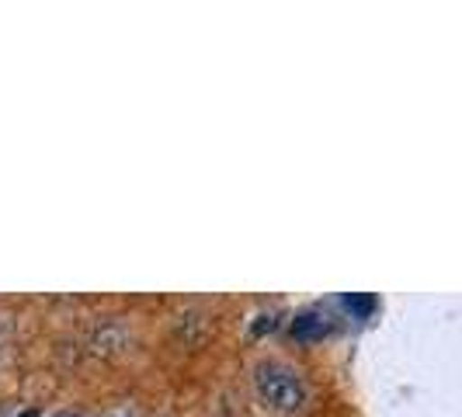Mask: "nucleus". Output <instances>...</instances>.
I'll use <instances>...</instances> for the list:
<instances>
[{"mask_svg": "<svg viewBox=\"0 0 462 417\" xmlns=\"http://www.w3.org/2000/svg\"><path fill=\"white\" fill-rule=\"evenodd\" d=\"M257 394L264 396L272 407L278 411H300L306 390H302V379L292 369L278 366V362H261L254 372Z\"/></svg>", "mask_w": 462, "mask_h": 417, "instance_id": "obj_1", "label": "nucleus"}, {"mask_svg": "<svg viewBox=\"0 0 462 417\" xmlns=\"http://www.w3.org/2000/svg\"><path fill=\"white\" fill-rule=\"evenodd\" d=\"M52 417H80V414H69V411H63V414H52Z\"/></svg>", "mask_w": 462, "mask_h": 417, "instance_id": "obj_2", "label": "nucleus"}, {"mask_svg": "<svg viewBox=\"0 0 462 417\" xmlns=\"http://www.w3.org/2000/svg\"><path fill=\"white\" fill-rule=\"evenodd\" d=\"M108 417H122V414H108Z\"/></svg>", "mask_w": 462, "mask_h": 417, "instance_id": "obj_3", "label": "nucleus"}]
</instances>
